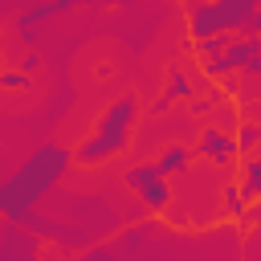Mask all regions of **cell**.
I'll return each mask as SVG.
<instances>
[{"mask_svg":"<svg viewBox=\"0 0 261 261\" xmlns=\"http://www.w3.org/2000/svg\"><path fill=\"white\" fill-rule=\"evenodd\" d=\"M69 163H73V151H69V147H61V143L37 147V151L0 184V216L20 228L24 216L37 212V204H41V200L57 188V179L69 171Z\"/></svg>","mask_w":261,"mask_h":261,"instance_id":"6da1fadb","label":"cell"},{"mask_svg":"<svg viewBox=\"0 0 261 261\" xmlns=\"http://www.w3.org/2000/svg\"><path fill=\"white\" fill-rule=\"evenodd\" d=\"M135 118H139V102L135 94H122L110 102V110L98 118V126L86 135V143L73 151V163L77 167H98L114 155H122L130 147V130H135Z\"/></svg>","mask_w":261,"mask_h":261,"instance_id":"7a4b0ae2","label":"cell"},{"mask_svg":"<svg viewBox=\"0 0 261 261\" xmlns=\"http://www.w3.org/2000/svg\"><path fill=\"white\" fill-rule=\"evenodd\" d=\"M73 8H77V0L24 4V8L16 12V20H12V29H16V41H20L24 49H33V45H37V37H41V24H45V20H53V16H65V12H73Z\"/></svg>","mask_w":261,"mask_h":261,"instance_id":"3957f363","label":"cell"},{"mask_svg":"<svg viewBox=\"0 0 261 261\" xmlns=\"http://www.w3.org/2000/svg\"><path fill=\"white\" fill-rule=\"evenodd\" d=\"M196 155H204L208 163H228L237 155V143H232V130H220V126H208L196 143Z\"/></svg>","mask_w":261,"mask_h":261,"instance_id":"277c9868","label":"cell"},{"mask_svg":"<svg viewBox=\"0 0 261 261\" xmlns=\"http://www.w3.org/2000/svg\"><path fill=\"white\" fill-rule=\"evenodd\" d=\"M188 163H192V147H184V143H175V147H167L163 155H155V159H151V167H155V175H159V179L184 175V171H188Z\"/></svg>","mask_w":261,"mask_h":261,"instance_id":"5b68a950","label":"cell"},{"mask_svg":"<svg viewBox=\"0 0 261 261\" xmlns=\"http://www.w3.org/2000/svg\"><path fill=\"white\" fill-rule=\"evenodd\" d=\"M175 98H196V86H192V77H188L179 65H171V73H167V90L155 98V110H167Z\"/></svg>","mask_w":261,"mask_h":261,"instance_id":"8992f818","label":"cell"},{"mask_svg":"<svg viewBox=\"0 0 261 261\" xmlns=\"http://www.w3.org/2000/svg\"><path fill=\"white\" fill-rule=\"evenodd\" d=\"M237 192H241L245 204L261 200V155H249V159L241 163V184H237Z\"/></svg>","mask_w":261,"mask_h":261,"instance_id":"52a82bcc","label":"cell"},{"mask_svg":"<svg viewBox=\"0 0 261 261\" xmlns=\"http://www.w3.org/2000/svg\"><path fill=\"white\" fill-rule=\"evenodd\" d=\"M139 200H143L147 212H163V208L171 204V188H167V179H151L147 188H139Z\"/></svg>","mask_w":261,"mask_h":261,"instance_id":"ba28073f","label":"cell"},{"mask_svg":"<svg viewBox=\"0 0 261 261\" xmlns=\"http://www.w3.org/2000/svg\"><path fill=\"white\" fill-rule=\"evenodd\" d=\"M232 143H237V155H241V151L253 155V151L261 147V122H241L237 135H232Z\"/></svg>","mask_w":261,"mask_h":261,"instance_id":"9c48e42d","label":"cell"},{"mask_svg":"<svg viewBox=\"0 0 261 261\" xmlns=\"http://www.w3.org/2000/svg\"><path fill=\"white\" fill-rule=\"evenodd\" d=\"M122 179H126V188H135V192H139V188H147V184H151V179H159V175H155V167H151V163H135V167H126V175H122Z\"/></svg>","mask_w":261,"mask_h":261,"instance_id":"30bf717a","label":"cell"},{"mask_svg":"<svg viewBox=\"0 0 261 261\" xmlns=\"http://www.w3.org/2000/svg\"><path fill=\"white\" fill-rule=\"evenodd\" d=\"M228 41H232V37H212V41H200V45H196V53H200V57H204V65H208V61H216V57L228 49Z\"/></svg>","mask_w":261,"mask_h":261,"instance_id":"8fae6325","label":"cell"},{"mask_svg":"<svg viewBox=\"0 0 261 261\" xmlns=\"http://www.w3.org/2000/svg\"><path fill=\"white\" fill-rule=\"evenodd\" d=\"M245 208H249V204L241 200V192H237V184H228V188H224V212H228L232 220H241V216H245Z\"/></svg>","mask_w":261,"mask_h":261,"instance_id":"7c38bea8","label":"cell"},{"mask_svg":"<svg viewBox=\"0 0 261 261\" xmlns=\"http://www.w3.org/2000/svg\"><path fill=\"white\" fill-rule=\"evenodd\" d=\"M29 73H20V69H0V90H29Z\"/></svg>","mask_w":261,"mask_h":261,"instance_id":"4fadbf2b","label":"cell"},{"mask_svg":"<svg viewBox=\"0 0 261 261\" xmlns=\"http://www.w3.org/2000/svg\"><path fill=\"white\" fill-rule=\"evenodd\" d=\"M16 69H20V73H29V77H33V73H37V69H41V53H37V49H29V53H24V57H20V65H16Z\"/></svg>","mask_w":261,"mask_h":261,"instance_id":"5bb4252c","label":"cell"},{"mask_svg":"<svg viewBox=\"0 0 261 261\" xmlns=\"http://www.w3.org/2000/svg\"><path fill=\"white\" fill-rule=\"evenodd\" d=\"M20 8H24V4H16V0H0V24H4V20H16Z\"/></svg>","mask_w":261,"mask_h":261,"instance_id":"9a60e30c","label":"cell"},{"mask_svg":"<svg viewBox=\"0 0 261 261\" xmlns=\"http://www.w3.org/2000/svg\"><path fill=\"white\" fill-rule=\"evenodd\" d=\"M241 33H261V8H253V16L245 20V29Z\"/></svg>","mask_w":261,"mask_h":261,"instance_id":"2e32d148","label":"cell"},{"mask_svg":"<svg viewBox=\"0 0 261 261\" xmlns=\"http://www.w3.org/2000/svg\"><path fill=\"white\" fill-rule=\"evenodd\" d=\"M212 102H216V98H200V102H192V110H196V114H204V110H212Z\"/></svg>","mask_w":261,"mask_h":261,"instance_id":"e0dca14e","label":"cell"}]
</instances>
